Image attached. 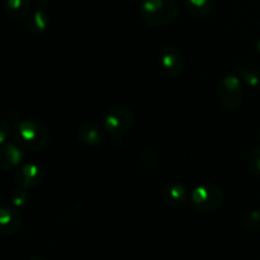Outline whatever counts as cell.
<instances>
[{"label": "cell", "instance_id": "6da1fadb", "mask_svg": "<svg viewBox=\"0 0 260 260\" xmlns=\"http://www.w3.org/2000/svg\"><path fill=\"white\" fill-rule=\"evenodd\" d=\"M12 139L22 150L41 151L47 146L50 132L42 122L24 119L18 122L12 129Z\"/></svg>", "mask_w": 260, "mask_h": 260}, {"label": "cell", "instance_id": "7a4b0ae2", "mask_svg": "<svg viewBox=\"0 0 260 260\" xmlns=\"http://www.w3.org/2000/svg\"><path fill=\"white\" fill-rule=\"evenodd\" d=\"M179 8L177 0H141L140 14L151 27H164L174 22Z\"/></svg>", "mask_w": 260, "mask_h": 260}, {"label": "cell", "instance_id": "3957f363", "mask_svg": "<svg viewBox=\"0 0 260 260\" xmlns=\"http://www.w3.org/2000/svg\"><path fill=\"white\" fill-rule=\"evenodd\" d=\"M223 192L218 185L206 183L194 188L190 196V205L200 213H212L222 206Z\"/></svg>", "mask_w": 260, "mask_h": 260}, {"label": "cell", "instance_id": "277c9868", "mask_svg": "<svg viewBox=\"0 0 260 260\" xmlns=\"http://www.w3.org/2000/svg\"><path fill=\"white\" fill-rule=\"evenodd\" d=\"M218 99L226 109L235 111L243 102V86L238 75H226L217 86Z\"/></svg>", "mask_w": 260, "mask_h": 260}, {"label": "cell", "instance_id": "5b68a950", "mask_svg": "<svg viewBox=\"0 0 260 260\" xmlns=\"http://www.w3.org/2000/svg\"><path fill=\"white\" fill-rule=\"evenodd\" d=\"M134 123V113L131 109L123 106H117L109 109L103 119L106 131L113 135H122L128 131Z\"/></svg>", "mask_w": 260, "mask_h": 260}, {"label": "cell", "instance_id": "8992f818", "mask_svg": "<svg viewBox=\"0 0 260 260\" xmlns=\"http://www.w3.org/2000/svg\"><path fill=\"white\" fill-rule=\"evenodd\" d=\"M43 180V169L37 164H25L15 172V183L25 190L38 187Z\"/></svg>", "mask_w": 260, "mask_h": 260}, {"label": "cell", "instance_id": "52a82bcc", "mask_svg": "<svg viewBox=\"0 0 260 260\" xmlns=\"http://www.w3.org/2000/svg\"><path fill=\"white\" fill-rule=\"evenodd\" d=\"M162 70L170 76H179L184 70V58L182 52L173 46H167L160 53Z\"/></svg>", "mask_w": 260, "mask_h": 260}, {"label": "cell", "instance_id": "ba28073f", "mask_svg": "<svg viewBox=\"0 0 260 260\" xmlns=\"http://www.w3.org/2000/svg\"><path fill=\"white\" fill-rule=\"evenodd\" d=\"M23 152L14 142H5L0 145V169L5 172L15 170L22 162Z\"/></svg>", "mask_w": 260, "mask_h": 260}, {"label": "cell", "instance_id": "9c48e42d", "mask_svg": "<svg viewBox=\"0 0 260 260\" xmlns=\"http://www.w3.org/2000/svg\"><path fill=\"white\" fill-rule=\"evenodd\" d=\"M22 215L15 208L4 207L0 210V235L12 236L22 228Z\"/></svg>", "mask_w": 260, "mask_h": 260}, {"label": "cell", "instance_id": "30bf717a", "mask_svg": "<svg viewBox=\"0 0 260 260\" xmlns=\"http://www.w3.org/2000/svg\"><path fill=\"white\" fill-rule=\"evenodd\" d=\"M165 203L172 207H179L188 200V190L183 184L178 182L168 183L161 192Z\"/></svg>", "mask_w": 260, "mask_h": 260}, {"label": "cell", "instance_id": "8fae6325", "mask_svg": "<svg viewBox=\"0 0 260 260\" xmlns=\"http://www.w3.org/2000/svg\"><path fill=\"white\" fill-rule=\"evenodd\" d=\"M78 137L81 144L86 146H96L104 139L103 129L94 123H86L79 128Z\"/></svg>", "mask_w": 260, "mask_h": 260}, {"label": "cell", "instance_id": "7c38bea8", "mask_svg": "<svg viewBox=\"0 0 260 260\" xmlns=\"http://www.w3.org/2000/svg\"><path fill=\"white\" fill-rule=\"evenodd\" d=\"M48 24H50V18H48L47 13L41 9L36 10L27 20L28 30L35 36L45 32L47 29Z\"/></svg>", "mask_w": 260, "mask_h": 260}, {"label": "cell", "instance_id": "4fadbf2b", "mask_svg": "<svg viewBox=\"0 0 260 260\" xmlns=\"http://www.w3.org/2000/svg\"><path fill=\"white\" fill-rule=\"evenodd\" d=\"M4 8L14 18H24L30 12L29 0H5Z\"/></svg>", "mask_w": 260, "mask_h": 260}, {"label": "cell", "instance_id": "5bb4252c", "mask_svg": "<svg viewBox=\"0 0 260 260\" xmlns=\"http://www.w3.org/2000/svg\"><path fill=\"white\" fill-rule=\"evenodd\" d=\"M184 7L194 17H205L212 9V0H184Z\"/></svg>", "mask_w": 260, "mask_h": 260}, {"label": "cell", "instance_id": "9a60e30c", "mask_svg": "<svg viewBox=\"0 0 260 260\" xmlns=\"http://www.w3.org/2000/svg\"><path fill=\"white\" fill-rule=\"evenodd\" d=\"M238 76L241 81L251 88H260V68L255 66H246L238 70Z\"/></svg>", "mask_w": 260, "mask_h": 260}, {"label": "cell", "instance_id": "2e32d148", "mask_svg": "<svg viewBox=\"0 0 260 260\" xmlns=\"http://www.w3.org/2000/svg\"><path fill=\"white\" fill-rule=\"evenodd\" d=\"M241 226L245 230H260V210H251L246 212L241 218Z\"/></svg>", "mask_w": 260, "mask_h": 260}, {"label": "cell", "instance_id": "e0dca14e", "mask_svg": "<svg viewBox=\"0 0 260 260\" xmlns=\"http://www.w3.org/2000/svg\"><path fill=\"white\" fill-rule=\"evenodd\" d=\"M10 202H12L13 207L15 208L25 207L28 205V202H29V196H28L27 190L22 189V188L14 190L12 193V196H10Z\"/></svg>", "mask_w": 260, "mask_h": 260}, {"label": "cell", "instance_id": "ac0fdd59", "mask_svg": "<svg viewBox=\"0 0 260 260\" xmlns=\"http://www.w3.org/2000/svg\"><path fill=\"white\" fill-rule=\"evenodd\" d=\"M249 167L255 174L260 175V146H256L249 154Z\"/></svg>", "mask_w": 260, "mask_h": 260}, {"label": "cell", "instance_id": "d6986e66", "mask_svg": "<svg viewBox=\"0 0 260 260\" xmlns=\"http://www.w3.org/2000/svg\"><path fill=\"white\" fill-rule=\"evenodd\" d=\"M10 135H12V129H10L9 124L3 121V119H0V145L5 144Z\"/></svg>", "mask_w": 260, "mask_h": 260}, {"label": "cell", "instance_id": "ffe728a7", "mask_svg": "<svg viewBox=\"0 0 260 260\" xmlns=\"http://www.w3.org/2000/svg\"><path fill=\"white\" fill-rule=\"evenodd\" d=\"M256 51H258V53L260 55V40L258 41V43H256Z\"/></svg>", "mask_w": 260, "mask_h": 260}, {"label": "cell", "instance_id": "44dd1931", "mask_svg": "<svg viewBox=\"0 0 260 260\" xmlns=\"http://www.w3.org/2000/svg\"><path fill=\"white\" fill-rule=\"evenodd\" d=\"M30 260H46V259L42 258V256H35V258H32Z\"/></svg>", "mask_w": 260, "mask_h": 260}, {"label": "cell", "instance_id": "7402d4cb", "mask_svg": "<svg viewBox=\"0 0 260 260\" xmlns=\"http://www.w3.org/2000/svg\"><path fill=\"white\" fill-rule=\"evenodd\" d=\"M259 139H260V131H259Z\"/></svg>", "mask_w": 260, "mask_h": 260}]
</instances>
